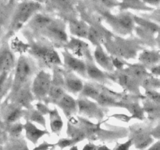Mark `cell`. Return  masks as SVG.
Here are the masks:
<instances>
[{
    "instance_id": "cell-1",
    "label": "cell",
    "mask_w": 160,
    "mask_h": 150,
    "mask_svg": "<svg viewBox=\"0 0 160 150\" xmlns=\"http://www.w3.org/2000/svg\"><path fill=\"white\" fill-rule=\"evenodd\" d=\"M35 73V62L31 57L20 54L14 67V76L10 88V93L12 95L21 88L30 84L31 78Z\"/></svg>"
},
{
    "instance_id": "cell-2",
    "label": "cell",
    "mask_w": 160,
    "mask_h": 150,
    "mask_svg": "<svg viewBox=\"0 0 160 150\" xmlns=\"http://www.w3.org/2000/svg\"><path fill=\"white\" fill-rule=\"evenodd\" d=\"M29 45L28 53L44 66L48 67L62 66L60 56L48 40L46 42L42 41L32 42Z\"/></svg>"
},
{
    "instance_id": "cell-3",
    "label": "cell",
    "mask_w": 160,
    "mask_h": 150,
    "mask_svg": "<svg viewBox=\"0 0 160 150\" xmlns=\"http://www.w3.org/2000/svg\"><path fill=\"white\" fill-rule=\"evenodd\" d=\"M42 8V4L34 1L20 2L16 7L11 21V29L13 31H18Z\"/></svg>"
},
{
    "instance_id": "cell-4",
    "label": "cell",
    "mask_w": 160,
    "mask_h": 150,
    "mask_svg": "<svg viewBox=\"0 0 160 150\" xmlns=\"http://www.w3.org/2000/svg\"><path fill=\"white\" fill-rule=\"evenodd\" d=\"M103 17L114 32L120 35H128L134 29V21L132 14L128 12L112 14L109 12H103Z\"/></svg>"
},
{
    "instance_id": "cell-5",
    "label": "cell",
    "mask_w": 160,
    "mask_h": 150,
    "mask_svg": "<svg viewBox=\"0 0 160 150\" xmlns=\"http://www.w3.org/2000/svg\"><path fill=\"white\" fill-rule=\"evenodd\" d=\"M42 37L45 38L49 42L63 48L69 38L66 32L65 23L60 20L53 19L45 28L38 31Z\"/></svg>"
},
{
    "instance_id": "cell-6",
    "label": "cell",
    "mask_w": 160,
    "mask_h": 150,
    "mask_svg": "<svg viewBox=\"0 0 160 150\" xmlns=\"http://www.w3.org/2000/svg\"><path fill=\"white\" fill-rule=\"evenodd\" d=\"M103 44H109L108 51L112 53V56H117L120 59H131L136 56L138 52V44L134 43L126 39L115 38L113 41L104 40Z\"/></svg>"
},
{
    "instance_id": "cell-7",
    "label": "cell",
    "mask_w": 160,
    "mask_h": 150,
    "mask_svg": "<svg viewBox=\"0 0 160 150\" xmlns=\"http://www.w3.org/2000/svg\"><path fill=\"white\" fill-rule=\"evenodd\" d=\"M52 84V75L45 70L36 73L31 85V91L34 99L43 102L47 99L48 90Z\"/></svg>"
},
{
    "instance_id": "cell-8",
    "label": "cell",
    "mask_w": 160,
    "mask_h": 150,
    "mask_svg": "<svg viewBox=\"0 0 160 150\" xmlns=\"http://www.w3.org/2000/svg\"><path fill=\"white\" fill-rule=\"evenodd\" d=\"M78 102V112L83 117L99 121L104 117V112L101 106L97 102L91 101L90 98L80 96L77 100Z\"/></svg>"
},
{
    "instance_id": "cell-9",
    "label": "cell",
    "mask_w": 160,
    "mask_h": 150,
    "mask_svg": "<svg viewBox=\"0 0 160 150\" xmlns=\"http://www.w3.org/2000/svg\"><path fill=\"white\" fill-rule=\"evenodd\" d=\"M61 55L63 59L62 65H64L66 70L73 72L83 78H87L85 61L73 56L65 48L61 51Z\"/></svg>"
},
{
    "instance_id": "cell-10",
    "label": "cell",
    "mask_w": 160,
    "mask_h": 150,
    "mask_svg": "<svg viewBox=\"0 0 160 150\" xmlns=\"http://www.w3.org/2000/svg\"><path fill=\"white\" fill-rule=\"evenodd\" d=\"M63 48L80 59H86L92 58L88 44L79 38L72 36L68 40L67 43L64 45Z\"/></svg>"
},
{
    "instance_id": "cell-11",
    "label": "cell",
    "mask_w": 160,
    "mask_h": 150,
    "mask_svg": "<svg viewBox=\"0 0 160 150\" xmlns=\"http://www.w3.org/2000/svg\"><path fill=\"white\" fill-rule=\"evenodd\" d=\"M31 83L27 85L23 86V88L17 91L12 95H9V101L14 103L17 106H20L23 109H30L32 108L31 102L34 99L32 93L31 91Z\"/></svg>"
},
{
    "instance_id": "cell-12",
    "label": "cell",
    "mask_w": 160,
    "mask_h": 150,
    "mask_svg": "<svg viewBox=\"0 0 160 150\" xmlns=\"http://www.w3.org/2000/svg\"><path fill=\"white\" fill-rule=\"evenodd\" d=\"M131 139L132 145H134L137 148H148L153 142L150 131L148 132L144 127H134L131 129Z\"/></svg>"
},
{
    "instance_id": "cell-13",
    "label": "cell",
    "mask_w": 160,
    "mask_h": 150,
    "mask_svg": "<svg viewBox=\"0 0 160 150\" xmlns=\"http://www.w3.org/2000/svg\"><path fill=\"white\" fill-rule=\"evenodd\" d=\"M25 109L20 106H17L14 103L9 102L5 104L2 108V117L3 123L5 125L18 121L21 117L24 116Z\"/></svg>"
},
{
    "instance_id": "cell-14",
    "label": "cell",
    "mask_w": 160,
    "mask_h": 150,
    "mask_svg": "<svg viewBox=\"0 0 160 150\" xmlns=\"http://www.w3.org/2000/svg\"><path fill=\"white\" fill-rule=\"evenodd\" d=\"M114 80L116 82L118 83L122 88L126 89L127 91L134 93H140L139 92V85L140 83L131 77L124 69L117 70V73L114 76Z\"/></svg>"
},
{
    "instance_id": "cell-15",
    "label": "cell",
    "mask_w": 160,
    "mask_h": 150,
    "mask_svg": "<svg viewBox=\"0 0 160 150\" xmlns=\"http://www.w3.org/2000/svg\"><path fill=\"white\" fill-rule=\"evenodd\" d=\"M62 76H63V87L65 90L74 95L81 92L84 83L79 77L75 74V73L65 69V70L62 72Z\"/></svg>"
},
{
    "instance_id": "cell-16",
    "label": "cell",
    "mask_w": 160,
    "mask_h": 150,
    "mask_svg": "<svg viewBox=\"0 0 160 150\" xmlns=\"http://www.w3.org/2000/svg\"><path fill=\"white\" fill-rule=\"evenodd\" d=\"M93 57L95 63L98 64L104 70L108 72H113L115 70L112 62V57L105 51L102 44L95 45Z\"/></svg>"
},
{
    "instance_id": "cell-17",
    "label": "cell",
    "mask_w": 160,
    "mask_h": 150,
    "mask_svg": "<svg viewBox=\"0 0 160 150\" xmlns=\"http://www.w3.org/2000/svg\"><path fill=\"white\" fill-rule=\"evenodd\" d=\"M86 74L87 78H90L92 81H97L99 83H105L109 79V77L106 74L104 70H102L99 67H97L94 61L93 57L86 59Z\"/></svg>"
},
{
    "instance_id": "cell-18",
    "label": "cell",
    "mask_w": 160,
    "mask_h": 150,
    "mask_svg": "<svg viewBox=\"0 0 160 150\" xmlns=\"http://www.w3.org/2000/svg\"><path fill=\"white\" fill-rule=\"evenodd\" d=\"M16 64L14 53L7 43L0 47V73L2 71H11Z\"/></svg>"
},
{
    "instance_id": "cell-19",
    "label": "cell",
    "mask_w": 160,
    "mask_h": 150,
    "mask_svg": "<svg viewBox=\"0 0 160 150\" xmlns=\"http://www.w3.org/2000/svg\"><path fill=\"white\" fill-rule=\"evenodd\" d=\"M55 105L58 106L62 110L66 117L74 116L78 112V102L74 98L69 94L65 93L56 103Z\"/></svg>"
},
{
    "instance_id": "cell-20",
    "label": "cell",
    "mask_w": 160,
    "mask_h": 150,
    "mask_svg": "<svg viewBox=\"0 0 160 150\" xmlns=\"http://www.w3.org/2000/svg\"><path fill=\"white\" fill-rule=\"evenodd\" d=\"M23 131L25 132V136L27 139L34 145L38 144L41 138L45 136V134H48V131L47 130L39 129L34 123L26 120V123L23 124Z\"/></svg>"
},
{
    "instance_id": "cell-21",
    "label": "cell",
    "mask_w": 160,
    "mask_h": 150,
    "mask_svg": "<svg viewBox=\"0 0 160 150\" xmlns=\"http://www.w3.org/2000/svg\"><path fill=\"white\" fill-rule=\"evenodd\" d=\"M45 3L47 7L64 15L74 11V0H46Z\"/></svg>"
},
{
    "instance_id": "cell-22",
    "label": "cell",
    "mask_w": 160,
    "mask_h": 150,
    "mask_svg": "<svg viewBox=\"0 0 160 150\" xmlns=\"http://www.w3.org/2000/svg\"><path fill=\"white\" fill-rule=\"evenodd\" d=\"M89 25L84 20L71 18L69 20V30L72 36L79 38H87Z\"/></svg>"
},
{
    "instance_id": "cell-23",
    "label": "cell",
    "mask_w": 160,
    "mask_h": 150,
    "mask_svg": "<svg viewBox=\"0 0 160 150\" xmlns=\"http://www.w3.org/2000/svg\"><path fill=\"white\" fill-rule=\"evenodd\" d=\"M138 60L140 63L145 66L146 68H149L152 66L159 63L160 55L159 50L144 49L138 56Z\"/></svg>"
},
{
    "instance_id": "cell-24",
    "label": "cell",
    "mask_w": 160,
    "mask_h": 150,
    "mask_svg": "<svg viewBox=\"0 0 160 150\" xmlns=\"http://www.w3.org/2000/svg\"><path fill=\"white\" fill-rule=\"evenodd\" d=\"M117 6L121 11L128 9L137 11H152L153 8L145 4L142 0H119Z\"/></svg>"
},
{
    "instance_id": "cell-25",
    "label": "cell",
    "mask_w": 160,
    "mask_h": 150,
    "mask_svg": "<svg viewBox=\"0 0 160 150\" xmlns=\"http://www.w3.org/2000/svg\"><path fill=\"white\" fill-rule=\"evenodd\" d=\"M128 67L123 68L131 77L137 80L139 83H142V81L145 79L147 77L150 76L149 72L148 71L146 67L142 63H137V64H128L127 63Z\"/></svg>"
},
{
    "instance_id": "cell-26",
    "label": "cell",
    "mask_w": 160,
    "mask_h": 150,
    "mask_svg": "<svg viewBox=\"0 0 160 150\" xmlns=\"http://www.w3.org/2000/svg\"><path fill=\"white\" fill-rule=\"evenodd\" d=\"M48 117H49L50 130L53 134L59 135L63 128V121L62 120L60 114L56 108L52 109H48Z\"/></svg>"
},
{
    "instance_id": "cell-27",
    "label": "cell",
    "mask_w": 160,
    "mask_h": 150,
    "mask_svg": "<svg viewBox=\"0 0 160 150\" xmlns=\"http://www.w3.org/2000/svg\"><path fill=\"white\" fill-rule=\"evenodd\" d=\"M95 101L101 107L104 108L117 107V106H122V103L118 101L117 98L114 97L112 94L102 90Z\"/></svg>"
},
{
    "instance_id": "cell-28",
    "label": "cell",
    "mask_w": 160,
    "mask_h": 150,
    "mask_svg": "<svg viewBox=\"0 0 160 150\" xmlns=\"http://www.w3.org/2000/svg\"><path fill=\"white\" fill-rule=\"evenodd\" d=\"M23 117H25L27 120H29L32 123H38L45 128H46V120L44 117V115L36 109H32V108L28 109V111H25Z\"/></svg>"
},
{
    "instance_id": "cell-29",
    "label": "cell",
    "mask_w": 160,
    "mask_h": 150,
    "mask_svg": "<svg viewBox=\"0 0 160 150\" xmlns=\"http://www.w3.org/2000/svg\"><path fill=\"white\" fill-rule=\"evenodd\" d=\"M142 109H143L144 112H146L148 114V117L149 118L158 119L159 117L160 108L159 103L155 102L146 98V99L143 102Z\"/></svg>"
},
{
    "instance_id": "cell-30",
    "label": "cell",
    "mask_w": 160,
    "mask_h": 150,
    "mask_svg": "<svg viewBox=\"0 0 160 150\" xmlns=\"http://www.w3.org/2000/svg\"><path fill=\"white\" fill-rule=\"evenodd\" d=\"M100 92L101 90L98 86L95 85L94 84H91V83H85L83 85L82 89L79 94L80 96L85 97V98L93 99L95 101L96 98H98Z\"/></svg>"
},
{
    "instance_id": "cell-31",
    "label": "cell",
    "mask_w": 160,
    "mask_h": 150,
    "mask_svg": "<svg viewBox=\"0 0 160 150\" xmlns=\"http://www.w3.org/2000/svg\"><path fill=\"white\" fill-rule=\"evenodd\" d=\"M77 124H73V123H68L67 126V134L68 137L73 139L75 143L81 142L86 138V134L84 130L81 128L77 127Z\"/></svg>"
},
{
    "instance_id": "cell-32",
    "label": "cell",
    "mask_w": 160,
    "mask_h": 150,
    "mask_svg": "<svg viewBox=\"0 0 160 150\" xmlns=\"http://www.w3.org/2000/svg\"><path fill=\"white\" fill-rule=\"evenodd\" d=\"M65 93V89H64V88L62 86L58 85V84H55L52 83L49 90H48L47 99L48 100L49 102L55 104Z\"/></svg>"
},
{
    "instance_id": "cell-33",
    "label": "cell",
    "mask_w": 160,
    "mask_h": 150,
    "mask_svg": "<svg viewBox=\"0 0 160 150\" xmlns=\"http://www.w3.org/2000/svg\"><path fill=\"white\" fill-rule=\"evenodd\" d=\"M30 45L29 43H25L23 41L20 40L18 37H15L11 40L9 48L12 50L13 53H20V54H23L27 52L29 49Z\"/></svg>"
},
{
    "instance_id": "cell-34",
    "label": "cell",
    "mask_w": 160,
    "mask_h": 150,
    "mask_svg": "<svg viewBox=\"0 0 160 150\" xmlns=\"http://www.w3.org/2000/svg\"><path fill=\"white\" fill-rule=\"evenodd\" d=\"M6 132L9 134V137L12 138H20L22 132L23 131V124H22L20 122L16 121L14 123L7 124V128H5Z\"/></svg>"
},
{
    "instance_id": "cell-35",
    "label": "cell",
    "mask_w": 160,
    "mask_h": 150,
    "mask_svg": "<svg viewBox=\"0 0 160 150\" xmlns=\"http://www.w3.org/2000/svg\"><path fill=\"white\" fill-rule=\"evenodd\" d=\"M126 106H128V110L133 114V117L139 120H143L144 118V111L142 107H141L137 102H132L130 104H126Z\"/></svg>"
},
{
    "instance_id": "cell-36",
    "label": "cell",
    "mask_w": 160,
    "mask_h": 150,
    "mask_svg": "<svg viewBox=\"0 0 160 150\" xmlns=\"http://www.w3.org/2000/svg\"><path fill=\"white\" fill-rule=\"evenodd\" d=\"M10 71H2L0 73V95H4L6 91L9 88V73Z\"/></svg>"
},
{
    "instance_id": "cell-37",
    "label": "cell",
    "mask_w": 160,
    "mask_h": 150,
    "mask_svg": "<svg viewBox=\"0 0 160 150\" xmlns=\"http://www.w3.org/2000/svg\"><path fill=\"white\" fill-rule=\"evenodd\" d=\"M145 96L147 98L155 102L156 103H160V96L159 92L156 91V89L152 88H145Z\"/></svg>"
},
{
    "instance_id": "cell-38",
    "label": "cell",
    "mask_w": 160,
    "mask_h": 150,
    "mask_svg": "<svg viewBox=\"0 0 160 150\" xmlns=\"http://www.w3.org/2000/svg\"><path fill=\"white\" fill-rule=\"evenodd\" d=\"M76 145L74 141L73 140L70 138H60L58 142L56 143V145L58 147H59L60 148H67V147H70V145Z\"/></svg>"
},
{
    "instance_id": "cell-39",
    "label": "cell",
    "mask_w": 160,
    "mask_h": 150,
    "mask_svg": "<svg viewBox=\"0 0 160 150\" xmlns=\"http://www.w3.org/2000/svg\"><path fill=\"white\" fill-rule=\"evenodd\" d=\"M149 73L152 75V76L156 77V78H159L160 74V67L159 63L156 64V65L152 66L151 67H149Z\"/></svg>"
},
{
    "instance_id": "cell-40",
    "label": "cell",
    "mask_w": 160,
    "mask_h": 150,
    "mask_svg": "<svg viewBox=\"0 0 160 150\" xmlns=\"http://www.w3.org/2000/svg\"><path fill=\"white\" fill-rule=\"evenodd\" d=\"M36 109L38 110L41 113L45 115V114H48V109H49L47 107L46 105L44 104V103H42V102L40 101V102H38L37 104H36Z\"/></svg>"
},
{
    "instance_id": "cell-41",
    "label": "cell",
    "mask_w": 160,
    "mask_h": 150,
    "mask_svg": "<svg viewBox=\"0 0 160 150\" xmlns=\"http://www.w3.org/2000/svg\"><path fill=\"white\" fill-rule=\"evenodd\" d=\"M7 141V132L6 129L0 127V145L5 144Z\"/></svg>"
},
{
    "instance_id": "cell-42",
    "label": "cell",
    "mask_w": 160,
    "mask_h": 150,
    "mask_svg": "<svg viewBox=\"0 0 160 150\" xmlns=\"http://www.w3.org/2000/svg\"><path fill=\"white\" fill-rule=\"evenodd\" d=\"M131 145H132V141H131V139L130 138L129 140L127 141V142H124V143H121V144H120L119 145H117V146L116 147V148H118V149L127 150V149H128V148H131Z\"/></svg>"
},
{
    "instance_id": "cell-43",
    "label": "cell",
    "mask_w": 160,
    "mask_h": 150,
    "mask_svg": "<svg viewBox=\"0 0 160 150\" xmlns=\"http://www.w3.org/2000/svg\"><path fill=\"white\" fill-rule=\"evenodd\" d=\"M150 134H151L152 137L154 138L159 139V137H160L159 125H157L156 128H154V129L152 130V131H150Z\"/></svg>"
},
{
    "instance_id": "cell-44",
    "label": "cell",
    "mask_w": 160,
    "mask_h": 150,
    "mask_svg": "<svg viewBox=\"0 0 160 150\" xmlns=\"http://www.w3.org/2000/svg\"><path fill=\"white\" fill-rule=\"evenodd\" d=\"M142 1L148 6H156V7H159L160 3V0H142Z\"/></svg>"
},
{
    "instance_id": "cell-45",
    "label": "cell",
    "mask_w": 160,
    "mask_h": 150,
    "mask_svg": "<svg viewBox=\"0 0 160 150\" xmlns=\"http://www.w3.org/2000/svg\"><path fill=\"white\" fill-rule=\"evenodd\" d=\"M54 148V145L48 143L46 142H44L43 143L40 144L38 146L35 147V148H42V149H48V148Z\"/></svg>"
},
{
    "instance_id": "cell-46",
    "label": "cell",
    "mask_w": 160,
    "mask_h": 150,
    "mask_svg": "<svg viewBox=\"0 0 160 150\" xmlns=\"http://www.w3.org/2000/svg\"><path fill=\"white\" fill-rule=\"evenodd\" d=\"M95 148H98V146L95 145V144L88 143L84 147V149H95Z\"/></svg>"
},
{
    "instance_id": "cell-47",
    "label": "cell",
    "mask_w": 160,
    "mask_h": 150,
    "mask_svg": "<svg viewBox=\"0 0 160 150\" xmlns=\"http://www.w3.org/2000/svg\"><path fill=\"white\" fill-rule=\"evenodd\" d=\"M148 148H149V149H160V142L159 141H157L156 143H154V145L148 147Z\"/></svg>"
},
{
    "instance_id": "cell-48",
    "label": "cell",
    "mask_w": 160,
    "mask_h": 150,
    "mask_svg": "<svg viewBox=\"0 0 160 150\" xmlns=\"http://www.w3.org/2000/svg\"><path fill=\"white\" fill-rule=\"evenodd\" d=\"M34 1L40 3V4H43V3L45 2V1H46V0H34Z\"/></svg>"
},
{
    "instance_id": "cell-49",
    "label": "cell",
    "mask_w": 160,
    "mask_h": 150,
    "mask_svg": "<svg viewBox=\"0 0 160 150\" xmlns=\"http://www.w3.org/2000/svg\"><path fill=\"white\" fill-rule=\"evenodd\" d=\"M3 96H4V95H0V105H1V101H2V99Z\"/></svg>"
},
{
    "instance_id": "cell-50",
    "label": "cell",
    "mask_w": 160,
    "mask_h": 150,
    "mask_svg": "<svg viewBox=\"0 0 160 150\" xmlns=\"http://www.w3.org/2000/svg\"><path fill=\"white\" fill-rule=\"evenodd\" d=\"M20 2H23V1H29V0H19Z\"/></svg>"
},
{
    "instance_id": "cell-51",
    "label": "cell",
    "mask_w": 160,
    "mask_h": 150,
    "mask_svg": "<svg viewBox=\"0 0 160 150\" xmlns=\"http://www.w3.org/2000/svg\"><path fill=\"white\" fill-rule=\"evenodd\" d=\"M94 1H97V2H98V0H94Z\"/></svg>"
}]
</instances>
